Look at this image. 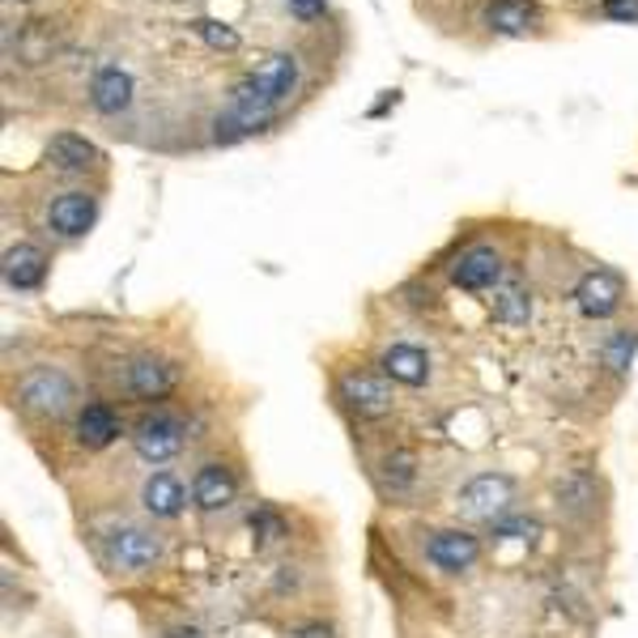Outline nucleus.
I'll use <instances>...</instances> for the list:
<instances>
[{
	"label": "nucleus",
	"mask_w": 638,
	"mask_h": 638,
	"mask_svg": "<svg viewBox=\"0 0 638 638\" xmlns=\"http://www.w3.org/2000/svg\"><path fill=\"white\" fill-rule=\"evenodd\" d=\"M294 82H298L294 56L277 52V56L264 60L256 73H247V77L234 86L226 116H217V141H234V137L260 128L264 119L273 116V107L294 89Z\"/></svg>",
	"instance_id": "f257e3e1"
},
{
	"label": "nucleus",
	"mask_w": 638,
	"mask_h": 638,
	"mask_svg": "<svg viewBox=\"0 0 638 638\" xmlns=\"http://www.w3.org/2000/svg\"><path fill=\"white\" fill-rule=\"evenodd\" d=\"M73 401H77V387L56 366H34L18 379V405L39 413V417H64Z\"/></svg>",
	"instance_id": "f03ea898"
},
{
	"label": "nucleus",
	"mask_w": 638,
	"mask_h": 638,
	"mask_svg": "<svg viewBox=\"0 0 638 638\" xmlns=\"http://www.w3.org/2000/svg\"><path fill=\"white\" fill-rule=\"evenodd\" d=\"M337 396H341V405L349 413H358V417H366V422H379V417H387L392 413V383L383 371H345V375L337 379Z\"/></svg>",
	"instance_id": "7ed1b4c3"
},
{
	"label": "nucleus",
	"mask_w": 638,
	"mask_h": 638,
	"mask_svg": "<svg viewBox=\"0 0 638 638\" xmlns=\"http://www.w3.org/2000/svg\"><path fill=\"white\" fill-rule=\"evenodd\" d=\"M511 498H515V481L507 472H481V477H472L465 490L456 493V511L465 520L493 523L498 515L511 511Z\"/></svg>",
	"instance_id": "20e7f679"
},
{
	"label": "nucleus",
	"mask_w": 638,
	"mask_h": 638,
	"mask_svg": "<svg viewBox=\"0 0 638 638\" xmlns=\"http://www.w3.org/2000/svg\"><path fill=\"white\" fill-rule=\"evenodd\" d=\"M183 443H188V430H183V422L171 417V413H146V417L137 422V430H132V447H137V456L149 460V465L174 460V456L183 451Z\"/></svg>",
	"instance_id": "39448f33"
},
{
	"label": "nucleus",
	"mask_w": 638,
	"mask_h": 638,
	"mask_svg": "<svg viewBox=\"0 0 638 638\" xmlns=\"http://www.w3.org/2000/svg\"><path fill=\"white\" fill-rule=\"evenodd\" d=\"M174 383H179V371L167 358H153V353H141L124 366V392L137 401H162L174 392Z\"/></svg>",
	"instance_id": "423d86ee"
},
{
	"label": "nucleus",
	"mask_w": 638,
	"mask_h": 638,
	"mask_svg": "<svg viewBox=\"0 0 638 638\" xmlns=\"http://www.w3.org/2000/svg\"><path fill=\"white\" fill-rule=\"evenodd\" d=\"M107 557L116 562L119 571H149L162 557V541L153 532H146V528L124 523V528L107 532Z\"/></svg>",
	"instance_id": "0eeeda50"
},
{
	"label": "nucleus",
	"mask_w": 638,
	"mask_h": 638,
	"mask_svg": "<svg viewBox=\"0 0 638 638\" xmlns=\"http://www.w3.org/2000/svg\"><path fill=\"white\" fill-rule=\"evenodd\" d=\"M621 298H626V286H621V277L613 268H592L575 286V302H579V311L587 319H609L621 307Z\"/></svg>",
	"instance_id": "6e6552de"
},
{
	"label": "nucleus",
	"mask_w": 638,
	"mask_h": 638,
	"mask_svg": "<svg viewBox=\"0 0 638 638\" xmlns=\"http://www.w3.org/2000/svg\"><path fill=\"white\" fill-rule=\"evenodd\" d=\"M426 557L435 562L438 571H447V575H460L468 571L477 557H481V541L465 532V528H443L435 532L430 541H426Z\"/></svg>",
	"instance_id": "1a4fd4ad"
},
{
	"label": "nucleus",
	"mask_w": 638,
	"mask_h": 638,
	"mask_svg": "<svg viewBox=\"0 0 638 638\" xmlns=\"http://www.w3.org/2000/svg\"><path fill=\"white\" fill-rule=\"evenodd\" d=\"M498 277H502V256L493 247H486V243L468 247L465 256L451 264V281L460 290H493Z\"/></svg>",
	"instance_id": "9d476101"
},
{
	"label": "nucleus",
	"mask_w": 638,
	"mask_h": 638,
	"mask_svg": "<svg viewBox=\"0 0 638 638\" xmlns=\"http://www.w3.org/2000/svg\"><path fill=\"white\" fill-rule=\"evenodd\" d=\"M94 217H98V204L89 192H64L52 201L47 209V226L60 234V238H82V234L94 226Z\"/></svg>",
	"instance_id": "9b49d317"
},
{
	"label": "nucleus",
	"mask_w": 638,
	"mask_h": 638,
	"mask_svg": "<svg viewBox=\"0 0 638 638\" xmlns=\"http://www.w3.org/2000/svg\"><path fill=\"white\" fill-rule=\"evenodd\" d=\"M141 507L153 520H179L183 507H188V490H183V481L174 472H153L141 486Z\"/></svg>",
	"instance_id": "f8f14e48"
},
{
	"label": "nucleus",
	"mask_w": 638,
	"mask_h": 638,
	"mask_svg": "<svg viewBox=\"0 0 638 638\" xmlns=\"http://www.w3.org/2000/svg\"><path fill=\"white\" fill-rule=\"evenodd\" d=\"M379 371L392 379V383L422 387V383L430 379V358H426V349L417 345H387L379 353Z\"/></svg>",
	"instance_id": "ddd939ff"
},
{
	"label": "nucleus",
	"mask_w": 638,
	"mask_h": 638,
	"mask_svg": "<svg viewBox=\"0 0 638 638\" xmlns=\"http://www.w3.org/2000/svg\"><path fill=\"white\" fill-rule=\"evenodd\" d=\"M47 277V256L34 243H18L4 252V281L9 290H39Z\"/></svg>",
	"instance_id": "4468645a"
},
{
	"label": "nucleus",
	"mask_w": 638,
	"mask_h": 638,
	"mask_svg": "<svg viewBox=\"0 0 638 638\" xmlns=\"http://www.w3.org/2000/svg\"><path fill=\"white\" fill-rule=\"evenodd\" d=\"M234 490H238V481H234V472L226 465H201L196 468V477H192V502H196L201 511H222V507H231Z\"/></svg>",
	"instance_id": "2eb2a0df"
},
{
	"label": "nucleus",
	"mask_w": 638,
	"mask_h": 638,
	"mask_svg": "<svg viewBox=\"0 0 638 638\" xmlns=\"http://www.w3.org/2000/svg\"><path fill=\"white\" fill-rule=\"evenodd\" d=\"M77 438H82V447H89V451L111 447L119 438V413L111 405H103V401L86 405L77 413Z\"/></svg>",
	"instance_id": "dca6fc26"
},
{
	"label": "nucleus",
	"mask_w": 638,
	"mask_h": 638,
	"mask_svg": "<svg viewBox=\"0 0 638 638\" xmlns=\"http://www.w3.org/2000/svg\"><path fill=\"white\" fill-rule=\"evenodd\" d=\"M89 98H94V107L103 116H116V111H124L132 103V77L124 68H103L94 77V86H89Z\"/></svg>",
	"instance_id": "f3484780"
},
{
	"label": "nucleus",
	"mask_w": 638,
	"mask_h": 638,
	"mask_svg": "<svg viewBox=\"0 0 638 638\" xmlns=\"http://www.w3.org/2000/svg\"><path fill=\"white\" fill-rule=\"evenodd\" d=\"M47 158L56 162L60 171H89L103 162V153L89 146L86 137H73V132H60L56 141L47 146Z\"/></svg>",
	"instance_id": "a211bd4d"
},
{
	"label": "nucleus",
	"mask_w": 638,
	"mask_h": 638,
	"mask_svg": "<svg viewBox=\"0 0 638 638\" xmlns=\"http://www.w3.org/2000/svg\"><path fill=\"white\" fill-rule=\"evenodd\" d=\"M486 22H490L498 34H523V30L536 22V4H532V0H493Z\"/></svg>",
	"instance_id": "6ab92c4d"
},
{
	"label": "nucleus",
	"mask_w": 638,
	"mask_h": 638,
	"mask_svg": "<svg viewBox=\"0 0 638 638\" xmlns=\"http://www.w3.org/2000/svg\"><path fill=\"white\" fill-rule=\"evenodd\" d=\"M528 316H532V298L520 286H502V290L493 294V319L498 323L520 328V323H528Z\"/></svg>",
	"instance_id": "aec40b11"
},
{
	"label": "nucleus",
	"mask_w": 638,
	"mask_h": 638,
	"mask_svg": "<svg viewBox=\"0 0 638 638\" xmlns=\"http://www.w3.org/2000/svg\"><path fill=\"white\" fill-rule=\"evenodd\" d=\"M635 353H638V332H613L609 341H605V366L609 371H626L630 362H635Z\"/></svg>",
	"instance_id": "412c9836"
},
{
	"label": "nucleus",
	"mask_w": 638,
	"mask_h": 638,
	"mask_svg": "<svg viewBox=\"0 0 638 638\" xmlns=\"http://www.w3.org/2000/svg\"><path fill=\"white\" fill-rule=\"evenodd\" d=\"M413 477H417V460H413L408 451H392V456L383 460V481H387L392 490H408Z\"/></svg>",
	"instance_id": "4be33fe9"
},
{
	"label": "nucleus",
	"mask_w": 638,
	"mask_h": 638,
	"mask_svg": "<svg viewBox=\"0 0 638 638\" xmlns=\"http://www.w3.org/2000/svg\"><path fill=\"white\" fill-rule=\"evenodd\" d=\"M490 528L498 541H532V536H541V523L528 520V515H498Z\"/></svg>",
	"instance_id": "5701e85b"
},
{
	"label": "nucleus",
	"mask_w": 638,
	"mask_h": 638,
	"mask_svg": "<svg viewBox=\"0 0 638 638\" xmlns=\"http://www.w3.org/2000/svg\"><path fill=\"white\" fill-rule=\"evenodd\" d=\"M252 532L260 536V545H268V541H277V536H286V520L273 511V507H260L256 515H252Z\"/></svg>",
	"instance_id": "b1692460"
},
{
	"label": "nucleus",
	"mask_w": 638,
	"mask_h": 638,
	"mask_svg": "<svg viewBox=\"0 0 638 638\" xmlns=\"http://www.w3.org/2000/svg\"><path fill=\"white\" fill-rule=\"evenodd\" d=\"M201 39H209L213 47H222V52H234L238 47V34L231 26H222V22H213V18H201V22H192Z\"/></svg>",
	"instance_id": "393cba45"
},
{
	"label": "nucleus",
	"mask_w": 638,
	"mask_h": 638,
	"mask_svg": "<svg viewBox=\"0 0 638 638\" xmlns=\"http://www.w3.org/2000/svg\"><path fill=\"white\" fill-rule=\"evenodd\" d=\"M605 13L613 22H638V0H605Z\"/></svg>",
	"instance_id": "a878e982"
},
{
	"label": "nucleus",
	"mask_w": 638,
	"mask_h": 638,
	"mask_svg": "<svg viewBox=\"0 0 638 638\" xmlns=\"http://www.w3.org/2000/svg\"><path fill=\"white\" fill-rule=\"evenodd\" d=\"M294 18H319L323 13V0H286Z\"/></svg>",
	"instance_id": "bb28decb"
},
{
	"label": "nucleus",
	"mask_w": 638,
	"mask_h": 638,
	"mask_svg": "<svg viewBox=\"0 0 638 638\" xmlns=\"http://www.w3.org/2000/svg\"><path fill=\"white\" fill-rule=\"evenodd\" d=\"M294 638H332V630H328L323 621H311V626H298Z\"/></svg>",
	"instance_id": "cd10ccee"
},
{
	"label": "nucleus",
	"mask_w": 638,
	"mask_h": 638,
	"mask_svg": "<svg viewBox=\"0 0 638 638\" xmlns=\"http://www.w3.org/2000/svg\"><path fill=\"white\" fill-rule=\"evenodd\" d=\"M167 638H204L201 630H192V626H179V630H171Z\"/></svg>",
	"instance_id": "c85d7f7f"
}]
</instances>
